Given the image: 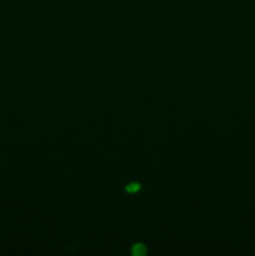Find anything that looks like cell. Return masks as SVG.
<instances>
[{"label":"cell","mask_w":255,"mask_h":256,"mask_svg":"<svg viewBox=\"0 0 255 256\" xmlns=\"http://www.w3.org/2000/svg\"><path fill=\"white\" fill-rule=\"evenodd\" d=\"M140 189H142V185L139 182H130L125 188L126 192H129V194H136L138 192H140Z\"/></svg>","instance_id":"obj_2"},{"label":"cell","mask_w":255,"mask_h":256,"mask_svg":"<svg viewBox=\"0 0 255 256\" xmlns=\"http://www.w3.org/2000/svg\"><path fill=\"white\" fill-rule=\"evenodd\" d=\"M146 252H148V249L142 242H136V244L132 245V254L134 256H144Z\"/></svg>","instance_id":"obj_1"}]
</instances>
